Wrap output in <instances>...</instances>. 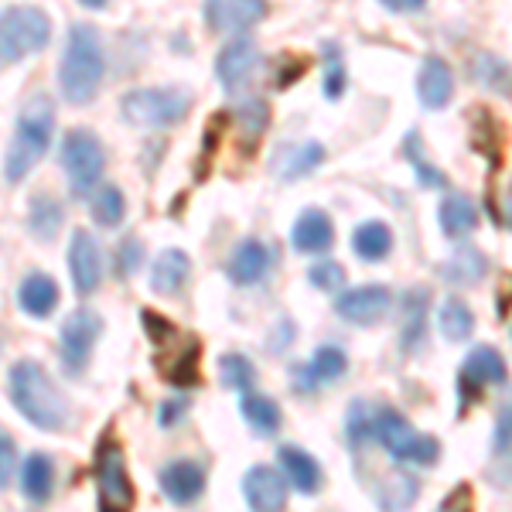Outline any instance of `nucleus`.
<instances>
[{
	"instance_id": "1",
	"label": "nucleus",
	"mask_w": 512,
	"mask_h": 512,
	"mask_svg": "<svg viewBox=\"0 0 512 512\" xmlns=\"http://www.w3.org/2000/svg\"><path fill=\"white\" fill-rule=\"evenodd\" d=\"M7 396H11L14 410L28 420V424L41 427L48 434H59L69 424V403L59 393L55 379L31 359H21L11 366V376H7Z\"/></svg>"
},
{
	"instance_id": "2",
	"label": "nucleus",
	"mask_w": 512,
	"mask_h": 512,
	"mask_svg": "<svg viewBox=\"0 0 512 512\" xmlns=\"http://www.w3.org/2000/svg\"><path fill=\"white\" fill-rule=\"evenodd\" d=\"M52 127H55L52 99L45 93L28 96V103H24L18 113V127H14L11 147H7V161H4L7 185H18V181L45 158L48 144H52Z\"/></svg>"
},
{
	"instance_id": "3",
	"label": "nucleus",
	"mask_w": 512,
	"mask_h": 512,
	"mask_svg": "<svg viewBox=\"0 0 512 512\" xmlns=\"http://www.w3.org/2000/svg\"><path fill=\"white\" fill-rule=\"evenodd\" d=\"M103 82V45L89 24H72L62 52L59 86L72 106H86Z\"/></svg>"
},
{
	"instance_id": "4",
	"label": "nucleus",
	"mask_w": 512,
	"mask_h": 512,
	"mask_svg": "<svg viewBox=\"0 0 512 512\" xmlns=\"http://www.w3.org/2000/svg\"><path fill=\"white\" fill-rule=\"evenodd\" d=\"M376 441L383 444V451L390 454L393 461H403V465H434L437 454H441V444L431 434H420L410 427V420L393 407H379L376 410Z\"/></svg>"
},
{
	"instance_id": "5",
	"label": "nucleus",
	"mask_w": 512,
	"mask_h": 512,
	"mask_svg": "<svg viewBox=\"0 0 512 512\" xmlns=\"http://www.w3.org/2000/svg\"><path fill=\"white\" fill-rule=\"evenodd\" d=\"M192 110V96L185 89H134L120 99V113L134 127H151V130H168L188 117Z\"/></svg>"
},
{
	"instance_id": "6",
	"label": "nucleus",
	"mask_w": 512,
	"mask_h": 512,
	"mask_svg": "<svg viewBox=\"0 0 512 512\" xmlns=\"http://www.w3.org/2000/svg\"><path fill=\"white\" fill-rule=\"evenodd\" d=\"M93 475H96L99 512H130L134 509V482H130V472H127V458H123V448L110 434L96 444Z\"/></svg>"
},
{
	"instance_id": "7",
	"label": "nucleus",
	"mask_w": 512,
	"mask_h": 512,
	"mask_svg": "<svg viewBox=\"0 0 512 512\" xmlns=\"http://www.w3.org/2000/svg\"><path fill=\"white\" fill-rule=\"evenodd\" d=\"M52 38V21L38 7H7L0 18V59L18 65L24 55L38 52Z\"/></svg>"
},
{
	"instance_id": "8",
	"label": "nucleus",
	"mask_w": 512,
	"mask_h": 512,
	"mask_svg": "<svg viewBox=\"0 0 512 512\" xmlns=\"http://www.w3.org/2000/svg\"><path fill=\"white\" fill-rule=\"evenodd\" d=\"M62 164L69 175V188L76 195H86L96 188V181L103 178L106 154L103 144L89 134V130H69L62 140Z\"/></svg>"
},
{
	"instance_id": "9",
	"label": "nucleus",
	"mask_w": 512,
	"mask_h": 512,
	"mask_svg": "<svg viewBox=\"0 0 512 512\" xmlns=\"http://www.w3.org/2000/svg\"><path fill=\"white\" fill-rule=\"evenodd\" d=\"M99 332H103V318L89 308H76L62 325V338H59V359L65 376L79 379L89 366V355H93V345Z\"/></svg>"
},
{
	"instance_id": "10",
	"label": "nucleus",
	"mask_w": 512,
	"mask_h": 512,
	"mask_svg": "<svg viewBox=\"0 0 512 512\" xmlns=\"http://www.w3.org/2000/svg\"><path fill=\"white\" fill-rule=\"evenodd\" d=\"M509 369L506 359L492 349V345H478V349L468 352V359L461 362V373H458V407L465 414L472 403L482 400L485 386H506Z\"/></svg>"
},
{
	"instance_id": "11",
	"label": "nucleus",
	"mask_w": 512,
	"mask_h": 512,
	"mask_svg": "<svg viewBox=\"0 0 512 512\" xmlns=\"http://www.w3.org/2000/svg\"><path fill=\"white\" fill-rule=\"evenodd\" d=\"M393 308V294L390 287L383 284H366V287H352V291H342V297L335 301L338 318L352 321L359 328L379 325Z\"/></svg>"
},
{
	"instance_id": "12",
	"label": "nucleus",
	"mask_w": 512,
	"mask_h": 512,
	"mask_svg": "<svg viewBox=\"0 0 512 512\" xmlns=\"http://www.w3.org/2000/svg\"><path fill=\"white\" fill-rule=\"evenodd\" d=\"M202 14L216 35H239L267 14V0H205Z\"/></svg>"
},
{
	"instance_id": "13",
	"label": "nucleus",
	"mask_w": 512,
	"mask_h": 512,
	"mask_svg": "<svg viewBox=\"0 0 512 512\" xmlns=\"http://www.w3.org/2000/svg\"><path fill=\"white\" fill-rule=\"evenodd\" d=\"M256 65H260V48L253 38H233L229 45H222L216 55V76L229 93H239L246 82L253 79Z\"/></svg>"
},
{
	"instance_id": "14",
	"label": "nucleus",
	"mask_w": 512,
	"mask_h": 512,
	"mask_svg": "<svg viewBox=\"0 0 512 512\" xmlns=\"http://www.w3.org/2000/svg\"><path fill=\"white\" fill-rule=\"evenodd\" d=\"M69 274H72V287H76L79 297L93 294L99 287V277H103V253H99V243L86 229H76L69 243Z\"/></svg>"
},
{
	"instance_id": "15",
	"label": "nucleus",
	"mask_w": 512,
	"mask_h": 512,
	"mask_svg": "<svg viewBox=\"0 0 512 512\" xmlns=\"http://www.w3.org/2000/svg\"><path fill=\"white\" fill-rule=\"evenodd\" d=\"M243 495L253 512H284L287 506V478L270 465H253L243 475Z\"/></svg>"
},
{
	"instance_id": "16",
	"label": "nucleus",
	"mask_w": 512,
	"mask_h": 512,
	"mask_svg": "<svg viewBox=\"0 0 512 512\" xmlns=\"http://www.w3.org/2000/svg\"><path fill=\"white\" fill-rule=\"evenodd\" d=\"M158 485L168 495V502L192 506V502H198V495L205 492V468L192 458H175L158 472Z\"/></svg>"
},
{
	"instance_id": "17",
	"label": "nucleus",
	"mask_w": 512,
	"mask_h": 512,
	"mask_svg": "<svg viewBox=\"0 0 512 512\" xmlns=\"http://www.w3.org/2000/svg\"><path fill=\"white\" fill-rule=\"evenodd\" d=\"M345 369H349L345 352L338 349V345H321L308 362H301V366L294 369V386H297V393L308 396V393H315L318 386L335 383L338 376H345Z\"/></svg>"
},
{
	"instance_id": "18",
	"label": "nucleus",
	"mask_w": 512,
	"mask_h": 512,
	"mask_svg": "<svg viewBox=\"0 0 512 512\" xmlns=\"http://www.w3.org/2000/svg\"><path fill=\"white\" fill-rule=\"evenodd\" d=\"M321 161H325V147L318 140H308V144H280L270 154V175L277 181H297L311 175Z\"/></svg>"
},
{
	"instance_id": "19",
	"label": "nucleus",
	"mask_w": 512,
	"mask_h": 512,
	"mask_svg": "<svg viewBox=\"0 0 512 512\" xmlns=\"http://www.w3.org/2000/svg\"><path fill=\"white\" fill-rule=\"evenodd\" d=\"M270 263H274V256H270L267 243H260V239H243V243L236 246V253L229 256L226 274L236 287H253L270 274Z\"/></svg>"
},
{
	"instance_id": "20",
	"label": "nucleus",
	"mask_w": 512,
	"mask_h": 512,
	"mask_svg": "<svg viewBox=\"0 0 512 512\" xmlns=\"http://www.w3.org/2000/svg\"><path fill=\"white\" fill-rule=\"evenodd\" d=\"M277 465H280V472H284L287 482H291L301 495L321 492V465L304 448H297V444H280Z\"/></svg>"
},
{
	"instance_id": "21",
	"label": "nucleus",
	"mask_w": 512,
	"mask_h": 512,
	"mask_svg": "<svg viewBox=\"0 0 512 512\" xmlns=\"http://www.w3.org/2000/svg\"><path fill=\"white\" fill-rule=\"evenodd\" d=\"M427 304L431 294L424 287H414L400 297V349L417 352L420 342L427 338Z\"/></svg>"
},
{
	"instance_id": "22",
	"label": "nucleus",
	"mask_w": 512,
	"mask_h": 512,
	"mask_svg": "<svg viewBox=\"0 0 512 512\" xmlns=\"http://www.w3.org/2000/svg\"><path fill=\"white\" fill-rule=\"evenodd\" d=\"M335 243V226L328 219V212L321 209H304L297 216L291 229V246L297 253H325Z\"/></svg>"
},
{
	"instance_id": "23",
	"label": "nucleus",
	"mask_w": 512,
	"mask_h": 512,
	"mask_svg": "<svg viewBox=\"0 0 512 512\" xmlns=\"http://www.w3.org/2000/svg\"><path fill=\"white\" fill-rule=\"evenodd\" d=\"M451 89H454V76H451V65L437 55H427L420 62V72H417V96L427 110H441L444 103L451 99Z\"/></svg>"
},
{
	"instance_id": "24",
	"label": "nucleus",
	"mask_w": 512,
	"mask_h": 512,
	"mask_svg": "<svg viewBox=\"0 0 512 512\" xmlns=\"http://www.w3.org/2000/svg\"><path fill=\"white\" fill-rule=\"evenodd\" d=\"M18 304L28 318H48L59 308V284L48 274H28L18 287Z\"/></svg>"
},
{
	"instance_id": "25",
	"label": "nucleus",
	"mask_w": 512,
	"mask_h": 512,
	"mask_svg": "<svg viewBox=\"0 0 512 512\" xmlns=\"http://www.w3.org/2000/svg\"><path fill=\"white\" fill-rule=\"evenodd\" d=\"M192 274V263H188L185 250H164L151 267V291L161 297H175L181 294V287L188 284Z\"/></svg>"
},
{
	"instance_id": "26",
	"label": "nucleus",
	"mask_w": 512,
	"mask_h": 512,
	"mask_svg": "<svg viewBox=\"0 0 512 512\" xmlns=\"http://www.w3.org/2000/svg\"><path fill=\"white\" fill-rule=\"evenodd\" d=\"M437 219H441V229H444V236H448V239H468L475 233V226H478V209H475V202L468 195L451 192L441 202Z\"/></svg>"
},
{
	"instance_id": "27",
	"label": "nucleus",
	"mask_w": 512,
	"mask_h": 512,
	"mask_svg": "<svg viewBox=\"0 0 512 512\" xmlns=\"http://www.w3.org/2000/svg\"><path fill=\"white\" fill-rule=\"evenodd\" d=\"M52 489H55V465H52V458H48L45 451H35L28 461H24V468H21V492L28 495V502L41 506V502L52 499Z\"/></svg>"
},
{
	"instance_id": "28",
	"label": "nucleus",
	"mask_w": 512,
	"mask_h": 512,
	"mask_svg": "<svg viewBox=\"0 0 512 512\" xmlns=\"http://www.w3.org/2000/svg\"><path fill=\"white\" fill-rule=\"evenodd\" d=\"M239 414H243L246 427L260 437H274L280 431V407L270 400V396H263L256 390L239 396Z\"/></svg>"
},
{
	"instance_id": "29",
	"label": "nucleus",
	"mask_w": 512,
	"mask_h": 512,
	"mask_svg": "<svg viewBox=\"0 0 512 512\" xmlns=\"http://www.w3.org/2000/svg\"><path fill=\"white\" fill-rule=\"evenodd\" d=\"M352 250L359 260H366V263H379V260H386L393 250V233H390V226L386 222H362L359 229L352 233Z\"/></svg>"
},
{
	"instance_id": "30",
	"label": "nucleus",
	"mask_w": 512,
	"mask_h": 512,
	"mask_svg": "<svg viewBox=\"0 0 512 512\" xmlns=\"http://www.w3.org/2000/svg\"><path fill=\"white\" fill-rule=\"evenodd\" d=\"M472 79L485 93H495V96H512V69L506 59L492 52H478L472 59Z\"/></svg>"
},
{
	"instance_id": "31",
	"label": "nucleus",
	"mask_w": 512,
	"mask_h": 512,
	"mask_svg": "<svg viewBox=\"0 0 512 512\" xmlns=\"http://www.w3.org/2000/svg\"><path fill=\"white\" fill-rule=\"evenodd\" d=\"M448 284H458V287H475L478 280L489 274V260H485V253L478 250H458L451 256L448 263H441V270H437Z\"/></svg>"
},
{
	"instance_id": "32",
	"label": "nucleus",
	"mask_w": 512,
	"mask_h": 512,
	"mask_svg": "<svg viewBox=\"0 0 512 512\" xmlns=\"http://www.w3.org/2000/svg\"><path fill=\"white\" fill-rule=\"evenodd\" d=\"M164 379H168L171 386H178V390H185V386H195L198 383V338L188 335L185 349L175 342V355L171 359H158Z\"/></svg>"
},
{
	"instance_id": "33",
	"label": "nucleus",
	"mask_w": 512,
	"mask_h": 512,
	"mask_svg": "<svg viewBox=\"0 0 512 512\" xmlns=\"http://www.w3.org/2000/svg\"><path fill=\"white\" fill-rule=\"evenodd\" d=\"M62 219H65V212H62V205L55 202L52 195H35V198H31L28 229H31V236H35V239H41V243H52V239L59 236V229H62Z\"/></svg>"
},
{
	"instance_id": "34",
	"label": "nucleus",
	"mask_w": 512,
	"mask_h": 512,
	"mask_svg": "<svg viewBox=\"0 0 512 512\" xmlns=\"http://www.w3.org/2000/svg\"><path fill=\"white\" fill-rule=\"evenodd\" d=\"M267 120H270V110H267V103H263L260 96L243 99V103L236 106V134H239V144H243L246 154H250L256 140L263 137Z\"/></svg>"
},
{
	"instance_id": "35",
	"label": "nucleus",
	"mask_w": 512,
	"mask_h": 512,
	"mask_svg": "<svg viewBox=\"0 0 512 512\" xmlns=\"http://www.w3.org/2000/svg\"><path fill=\"white\" fill-rule=\"evenodd\" d=\"M420 492V482L417 475H407V472H393L390 478H383L379 482V506H383V512H407L410 506H414Z\"/></svg>"
},
{
	"instance_id": "36",
	"label": "nucleus",
	"mask_w": 512,
	"mask_h": 512,
	"mask_svg": "<svg viewBox=\"0 0 512 512\" xmlns=\"http://www.w3.org/2000/svg\"><path fill=\"white\" fill-rule=\"evenodd\" d=\"M437 328H441V335L448 338V342H465V338H472L475 332L472 308H468L461 297H448V301L441 304V311H437Z\"/></svg>"
},
{
	"instance_id": "37",
	"label": "nucleus",
	"mask_w": 512,
	"mask_h": 512,
	"mask_svg": "<svg viewBox=\"0 0 512 512\" xmlns=\"http://www.w3.org/2000/svg\"><path fill=\"white\" fill-rule=\"evenodd\" d=\"M345 441H349L352 451H362L369 441H376V410L369 403L355 400L349 407V417H345Z\"/></svg>"
},
{
	"instance_id": "38",
	"label": "nucleus",
	"mask_w": 512,
	"mask_h": 512,
	"mask_svg": "<svg viewBox=\"0 0 512 512\" xmlns=\"http://www.w3.org/2000/svg\"><path fill=\"white\" fill-rule=\"evenodd\" d=\"M219 379H222V386H226V390L243 396V393L253 390L256 369H253V362L246 359L243 352H226L219 359Z\"/></svg>"
},
{
	"instance_id": "39",
	"label": "nucleus",
	"mask_w": 512,
	"mask_h": 512,
	"mask_svg": "<svg viewBox=\"0 0 512 512\" xmlns=\"http://www.w3.org/2000/svg\"><path fill=\"white\" fill-rule=\"evenodd\" d=\"M123 212H127V202H123V192L113 185L99 188V192L89 198V216H93L99 226L113 229L123 222Z\"/></svg>"
},
{
	"instance_id": "40",
	"label": "nucleus",
	"mask_w": 512,
	"mask_h": 512,
	"mask_svg": "<svg viewBox=\"0 0 512 512\" xmlns=\"http://www.w3.org/2000/svg\"><path fill=\"white\" fill-rule=\"evenodd\" d=\"M321 59H325V82H321V89H325L328 99H338L345 93V55H342V48H338L335 41H321Z\"/></svg>"
},
{
	"instance_id": "41",
	"label": "nucleus",
	"mask_w": 512,
	"mask_h": 512,
	"mask_svg": "<svg viewBox=\"0 0 512 512\" xmlns=\"http://www.w3.org/2000/svg\"><path fill=\"white\" fill-rule=\"evenodd\" d=\"M403 154H407V161L414 164V171H417V181H420V188H444V175L434 168L431 161L420 154V137L410 130L407 137H403Z\"/></svg>"
},
{
	"instance_id": "42",
	"label": "nucleus",
	"mask_w": 512,
	"mask_h": 512,
	"mask_svg": "<svg viewBox=\"0 0 512 512\" xmlns=\"http://www.w3.org/2000/svg\"><path fill=\"white\" fill-rule=\"evenodd\" d=\"M140 263H144V246H140L137 236H123L120 246H117V260H113V274L120 280L134 277L140 270Z\"/></svg>"
},
{
	"instance_id": "43",
	"label": "nucleus",
	"mask_w": 512,
	"mask_h": 512,
	"mask_svg": "<svg viewBox=\"0 0 512 512\" xmlns=\"http://www.w3.org/2000/svg\"><path fill=\"white\" fill-rule=\"evenodd\" d=\"M308 280H311V287H318V291H338V287L345 284V270L338 267L335 260H318L308 267Z\"/></svg>"
},
{
	"instance_id": "44",
	"label": "nucleus",
	"mask_w": 512,
	"mask_h": 512,
	"mask_svg": "<svg viewBox=\"0 0 512 512\" xmlns=\"http://www.w3.org/2000/svg\"><path fill=\"white\" fill-rule=\"evenodd\" d=\"M495 458H509L512 454V403H502L495 414V434H492Z\"/></svg>"
},
{
	"instance_id": "45",
	"label": "nucleus",
	"mask_w": 512,
	"mask_h": 512,
	"mask_svg": "<svg viewBox=\"0 0 512 512\" xmlns=\"http://www.w3.org/2000/svg\"><path fill=\"white\" fill-rule=\"evenodd\" d=\"M304 72V59H294V55H280L277 59V76H274V86L284 89Z\"/></svg>"
},
{
	"instance_id": "46",
	"label": "nucleus",
	"mask_w": 512,
	"mask_h": 512,
	"mask_svg": "<svg viewBox=\"0 0 512 512\" xmlns=\"http://www.w3.org/2000/svg\"><path fill=\"white\" fill-rule=\"evenodd\" d=\"M11 478H14V437L4 434L0 437V485L7 489Z\"/></svg>"
},
{
	"instance_id": "47",
	"label": "nucleus",
	"mask_w": 512,
	"mask_h": 512,
	"mask_svg": "<svg viewBox=\"0 0 512 512\" xmlns=\"http://www.w3.org/2000/svg\"><path fill=\"white\" fill-rule=\"evenodd\" d=\"M185 407H188L185 396H175V400H168V403H164V407L158 410V424H161V427H175V424H178V417L185 414Z\"/></svg>"
},
{
	"instance_id": "48",
	"label": "nucleus",
	"mask_w": 512,
	"mask_h": 512,
	"mask_svg": "<svg viewBox=\"0 0 512 512\" xmlns=\"http://www.w3.org/2000/svg\"><path fill=\"white\" fill-rule=\"evenodd\" d=\"M437 512H472V492L461 485V489H454L448 499L441 502V509Z\"/></svg>"
},
{
	"instance_id": "49",
	"label": "nucleus",
	"mask_w": 512,
	"mask_h": 512,
	"mask_svg": "<svg viewBox=\"0 0 512 512\" xmlns=\"http://www.w3.org/2000/svg\"><path fill=\"white\" fill-rule=\"evenodd\" d=\"M379 4L390 7V11H396V14H414L427 4V0H379Z\"/></svg>"
},
{
	"instance_id": "50",
	"label": "nucleus",
	"mask_w": 512,
	"mask_h": 512,
	"mask_svg": "<svg viewBox=\"0 0 512 512\" xmlns=\"http://www.w3.org/2000/svg\"><path fill=\"white\" fill-rule=\"evenodd\" d=\"M499 219H502V226H509L512 229V188L506 195H502V205H499Z\"/></svg>"
},
{
	"instance_id": "51",
	"label": "nucleus",
	"mask_w": 512,
	"mask_h": 512,
	"mask_svg": "<svg viewBox=\"0 0 512 512\" xmlns=\"http://www.w3.org/2000/svg\"><path fill=\"white\" fill-rule=\"evenodd\" d=\"M82 7H89V11H103L106 4H110V0H79Z\"/></svg>"
}]
</instances>
